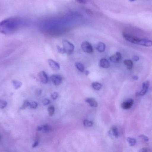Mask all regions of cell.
<instances>
[{
	"label": "cell",
	"mask_w": 152,
	"mask_h": 152,
	"mask_svg": "<svg viewBox=\"0 0 152 152\" xmlns=\"http://www.w3.org/2000/svg\"><path fill=\"white\" fill-rule=\"evenodd\" d=\"M28 24V21L22 17H10L0 21V33L7 35H12L27 26Z\"/></svg>",
	"instance_id": "cell-1"
},
{
	"label": "cell",
	"mask_w": 152,
	"mask_h": 152,
	"mask_svg": "<svg viewBox=\"0 0 152 152\" xmlns=\"http://www.w3.org/2000/svg\"><path fill=\"white\" fill-rule=\"evenodd\" d=\"M122 35L124 39L132 43L147 47L152 46V41L149 39L138 38L126 33H123Z\"/></svg>",
	"instance_id": "cell-2"
},
{
	"label": "cell",
	"mask_w": 152,
	"mask_h": 152,
	"mask_svg": "<svg viewBox=\"0 0 152 152\" xmlns=\"http://www.w3.org/2000/svg\"><path fill=\"white\" fill-rule=\"evenodd\" d=\"M62 43L65 53L68 55L72 54L75 50V46L74 44L67 40H63Z\"/></svg>",
	"instance_id": "cell-3"
},
{
	"label": "cell",
	"mask_w": 152,
	"mask_h": 152,
	"mask_svg": "<svg viewBox=\"0 0 152 152\" xmlns=\"http://www.w3.org/2000/svg\"><path fill=\"white\" fill-rule=\"evenodd\" d=\"M81 47L82 50L87 53L92 54L94 52L93 46L90 43L87 41H85L82 43Z\"/></svg>",
	"instance_id": "cell-4"
},
{
	"label": "cell",
	"mask_w": 152,
	"mask_h": 152,
	"mask_svg": "<svg viewBox=\"0 0 152 152\" xmlns=\"http://www.w3.org/2000/svg\"><path fill=\"white\" fill-rule=\"evenodd\" d=\"M50 79L53 84L56 86L60 85L62 83V77L58 75H53L51 76Z\"/></svg>",
	"instance_id": "cell-5"
},
{
	"label": "cell",
	"mask_w": 152,
	"mask_h": 152,
	"mask_svg": "<svg viewBox=\"0 0 152 152\" xmlns=\"http://www.w3.org/2000/svg\"><path fill=\"white\" fill-rule=\"evenodd\" d=\"M150 86V82L148 81L144 82L142 84V90L138 93V95L139 96H143L147 93L148 88Z\"/></svg>",
	"instance_id": "cell-6"
},
{
	"label": "cell",
	"mask_w": 152,
	"mask_h": 152,
	"mask_svg": "<svg viewBox=\"0 0 152 152\" xmlns=\"http://www.w3.org/2000/svg\"><path fill=\"white\" fill-rule=\"evenodd\" d=\"M134 101L132 99L127 100L126 101L123 102L121 104V107L124 109H130L134 104Z\"/></svg>",
	"instance_id": "cell-7"
},
{
	"label": "cell",
	"mask_w": 152,
	"mask_h": 152,
	"mask_svg": "<svg viewBox=\"0 0 152 152\" xmlns=\"http://www.w3.org/2000/svg\"><path fill=\"white\" fill-rule=\"evenodd\" d=\"M38 76L42 84H46L48 83V81H49V78H48L47 74L45 71H42L39 72L38 74Z\"/></svg>",
	"instance_id": "cell-8"
},
{
	"label": "cell",
	"mask_w": 152,
	"mask_h": 152,
	"mask_svg": "<svg viewBox=\"0 0 152 152\" xmlns=\"http://www.w3.org/2000/svg\"><path fill=\"white\" fill-rule=\"evenodd\" d=\"M48 63L51 68L54 70H59L60 68V66L58 62L52 59H49L48 60Z\"/></svg>",
	"instance_id": "cell-9"
},
{
	"label": "cell",
	"mask_w": 152,
	"mask_h": 152,
	"mask_svg": "<svg viewBox=\"0 0 152 152\" xmlns=\"http://www.w3.org/2000/svg\"><path fill=\"white\" fill-rule=\"evenodd\" d=\"M121 59V54L120 52H117L115 54L111 56L110 58V60L113 62L117 63L120 62Z\"/></svg>",
	"instance_id": "cell-10"
},
{
	"label": "cell",
	"mask_w": 152,
	"mask_h": 152,
	"mask_svg": "<svg viewBox=\"0 0 152 152\" xmlns=\"http://www.w3.org/2000/svg\"><path fill=\"white\" fill-rule=\"evenodd\" d=\"M85 101L89 104L91 107L96 108L98 106V104L94 98H86L85 99Z\"/></svg>",
	"instance_id": "cell-11"
},
{
	"label": "cell",
	"mask_w": 152,
	"mask_h": 152,
	"mask_svg": "<svg viewBox=\"0 0 152 152\" xmlns=\"http://www.w3.org/2000/svg\"><path fill=\"white\" fill-rule=\"evenodd\" d=\"M100 67L103 68H108L110 67V63L109 61L105 59H102L99 62Z\"/></svg>",
	"instance_id": "cell-12"
},
{
	"label": "cell",
	"mask_w": 152,
	"mask_h": 152,
	"mask_svg": "<svg viewBox=\"0 0 152 152\" xmlns=\"http://www.w3.org/2000/svg\"><path fill=\"white\" fill-rule=\"evenodd\" d=\"M105 49V45L104 43L102 42H99L97 44L96 46V50L100 52H103L104 51Z\"/></svg>",
	"instance_id": "cell-13"
},
{
	"label": "cell",
	"mask_w": 152,
	"mask_h": 152,
	"mask_svg": "<svg viewBox=\"0 0 152 152\" xmlns=\"http://www.w3.org/2000/svg\"><path fill=\"white\" fill-rule=\"evenodd\" d=\"M124 64L126 66L127 68L129 70H132L134 67L133 61L131 60L126 59L124 60Z\"/></svg>",
	"instance_id": "cell-14"
},
{
	"label": "cell",
	"mask_w": 152,
	"mask_h": 152,
	"mask_svg": "<svg viewBox=\"0 0 152 152\" xmlns=\"http://www.w3.org/2000/svg\"><path fill=\"white\" fill-rule=\"evenodd\" d=\"M42 131L44 133H49L51 132L52 130V128L50 126L48 125H45L44 126H42Z\"/></svg>",
	"instance_id": "cell-15"
},
{
	"label": "cell",
	"mask_w": 152,
	"mask_h": 152,
	"mask_svg": "<svg viewBox=\"0 0 152 152\" xmlns=\"http://www.w3.org/2000/svg\"><path fill=\"white\" fill-rule=\"evenodd\" d=\"M92 86L94 89L98 91L102 88V84L98 82H94V83H92Z\"/></svg>",
	"instance_id": "cell-16"
},
{
	"label": "cell",
	"mask_w": 152,
	"mask_h": 152,
	"mask_svg": "<svg viewBox=\"0 0 152 152\" xmlns=\"http://www.w3.org/2000/svg\"><path fill=\"white\" fill-rule=\"evenodd\" d=\"M127 141L128 142L129 146H134L136 144L137 141L135 139L131 137H128L127 138Z\"/></svg>",
	"instance_id": "cell-17"
},
{
	"label": "cell",
	"mask_w": 152,
	"mask_h": 152,
	"mask_svg": "<svg viewBox=\"0 0 152 152\" xmlns=\"http://www.w3.org/2000/svg\"><path fill=\"white\" fill-rule=\"evenodd\" d=\"M75 66L81 72H84L85 71V68L84 65L80 62H76Z\"/></svg>",
	"instance_id": "cell-18"
},
{
	"label": "cell",
	"mask_w": 152,
	"mask_h": 152,
	"mask_svg": "<svg viewBox=\"0 0 152 152\" xmlns=\"http://www.w3.org/2000/svg\"><path fill=\"white\" fill-rule=\"evenodd\" d=\"M12 83L13 87L16 89H18L22 85V83L17 80H13L12 81Z\"/></svg>",
	"instance_id": "cell-19"
},
{
	"label": "cell",
	"mask_w": 152,
	"mask_h": 152,
	"mask_svg": "<svg viewBox=\"0 0 152 152\" xmlns=\"http://www.w3.org/2000/svg\"><path fill=\"white\" fill-rule=\"evenodd\" d=\"M111 130L113 135L116 137H118L119 134L117 128L116 126H113L111 128Z\"/></svg>",
	"instance_id": "cell-20"
},
{
	"label": "cell",
	"mask_w": 152,
	"mask_h": 152,
	"mask_svg": "<svg viewBox=\"0 0 152 152\" xmlns=\"http://www.w3.org/2000/svg\"><path fill=\"white\" fill-rule=\"evenodd\" d=\"M83 124H84L85 126L87 127H91L93 126V123L92 121L87 120H84V122H83Z\"/></svg>",
	"instance_id": "cell-21"
},
{
	"label": "cell",
	"mask_w": 152,
	"mask_h": 152,
	"mask_svg": "<svg viewBox=\"0 0 152 152\" xmlns=\"http://www.w3.org/2000/svg\"><path fill=\"white\" fill-rule=\"evenodd\" d=\"M48 110L49 115L50 116H52L54 114L55 109L53 106H50L48 108Z\"/></svg>",
	"instance_id": "cell-22"
},
{
	"label": "cell",
	"mask_w": 152,
	"mask_h": 152,
	"mask_svg": "<svg viewBox=\"0 0 152 152\" xmlns=\"http://www.w3.org/2000/svg\"><path fill=\"white\" fill-rule=\"evenodd\" d=\"M30 103V102H29L28 101H25L20 109H25L27 107L29 106Z\"/></svg>",
	"instance_id": "cell-23"
},
{
	"label": "cell",
	"mask_w": 152,
	"mask_h": 152,
	"mask_svg": "<svg viewBox=\"0 0 152 152\" xmlns=\"http://www.w3.org/2000/svg\"><path fill=\"white\" fill-rule=\"evenodd\" d=\"M7 105V103L5 101H0V109H3L6 107Z\"/></svg>",
	"instance_id": "cell-24"
},
{
	"label": "cell",
	"mask_w": 152,
	"mask_h": 152,
	"mask_svg": "<svg viewBox=\"0 0 152 152\" xmlns=\"http://www.w3.org/2000/svg\"><path fill=\"white\" fill-rule=\"evenodd\" d=\"M37 106H38V104H37L36 102L35 101L32 102L30 103V105H29V107L33 109H37Z\"/></svg>",
	"instance_id": "cell-25"
},
{
	"label": "cell",
	"mask_w": 152,
	"mask_h": 152,
	"mask_svg": "<svg viewBox=\"0 0 152 152\" xmlns=\"http://www.w3.org/2000/svg\"><path fill=\"white\" fill-rule=\"evenodd\" d=\"M50 100H48V99H44V100H43L42 101L43 105L44 106H46V105H49L50 104Z\"/></svg>",
	"instance_id": "cell-26"
},
{
	"label": "cell",
	"mask_w": 152,
	"mask_h": 152,
	"mask_svg": "<svg viewBox=\"0 0 152 152\" xmlns=\"http://www.w3.org/2000/svg\"><path fill=\"white\" fill-rule=\"evenodd\" d=\"M57 49H58V51L61 54H65L66 53H65V50H64V48H61V47H60L59 46H57Z\"/></svg>",
	"instance_id": "cell-27"
},
{
	"label": "cell",
	"mask_w": 152,
	"mask_h": 152,
	"mask_svg": "<svg viewBox=\"0 0 152 152\" xmlns=\"http://www.w3.org/2000/svg\"><path fill=\"white\" fill-rule=\"evenodd\" d=\"M139 137H140V138H141V139H142V140H143L144 141H145V142H149V138H148V137H147V136H146L143 135H140V136H139Z\"/></svg>",
	"instance_id": "cell-28"
},
{
	"label": "cell",
	"mask_w": 152,
	"mask_h": 152,
	"mask_svg": "<svg viewBox=\"0 0 152 152\" xmlns=\"http://www.w3.org/2000/svg\"><path fill=\"white\" fill-rule=\"evenodd\" d=\"M58 93L55 92L53 93L51 95V97L53 100H55L58 98Z\"/></svg>",
	"instance_id": "cell-29"
},
{
	"label": "cell",
	"mask_w": 152,
	"mask_h": 152,
	"mask_svg": "<svg viewBox=\"0 0 152 152\" xmlns=\"http://www.w3.org/2000/svg\"><path fill=\"white\" fill-rule=\"evenodd\" d=\"M41 93H42V90L40 89H37L35 92L36 95H37V96H39V95L41 94Z\"/></svg>",
	"instance_id": "cell-30"
},
{
	"label": "cell",
	"mask_w": 152,
	"mask_h": 152,
	"mask_svg": "<svg viewBox=\"0 0 152 152\" xmlns=\"http://www.w3.org/2000/svg\"><path fill=\"white\" fill-rule=\"evenodd\" d=\"M139 151L141 152H147L150 151V150L148 148H143L141 149Z\"/></svg>",
	"instance_id": "cell-31"
},
{
	"label": "cell",
	"mask_w": 152,
	"mask_h": 152,
	"mask_svg": "<svg viewBox=\"0 0 152 152\" xmlns=\"http://www.w3.org/2000/svg\"><path fill=\"white\" fill-rule=\"evenodd\" d=\"M75 1L81 4H85L86 2V0H75Z\"/></svg>",
	"instance_id": "cell-32"
},
{
	"label": "cell",
	"mask_w": 152,
	"mask_h": 152,
	"mask_svg": "<svg viewBox=\"0 0 152 152\" xmlns=\"http://www.w3.org/2000/svg\"><path fill=\"white\" fill-rule=\"evenodd\" d=\"M38 142L37 141H36L34 143V144L33 145V148H35V147H37L38 145Z\"/></svg>",
	"instance_id": "cell-33"
},
{
	"label": "cell",
	"mask_w": 152,
	"mask_h": 152,
	"mask_svg": "<svg viewBox=\"0 0 152 152\" xmlns=\"http://www.w3.org/2000/svg\"><path fill=\"white\" fill-rule=\"evenodd\" d=\"M133 59H134V60L135 61L137 62L139 60V57H138L137 56H134V58H133Z\"/></svg>",
	"instance_id": "cell-34"
},
{
	"label": "cell",
	"mask_w": 152,
	"mask_h": 152,
	"mask_svg": "<svg viewBox=\"0 0 152 152\" xmlns=\"http://www.w3.org/2000/svg\"><path fill=\"white\" fill-rule=\"evenodd\" d=\"M132 78H133V79H134V80H137V79H138V77L136 76H133L132 77Z\"/></svg>",
	"instance_id": "cell-35"
},
{
	"label": "cell",
	"mask_w": 152,
	"mask_h": 152,
	"mask_svg": "<svg viewBox=\"0 0 152 152\" xmlns=\"http://www.w3.org/2000/svg\"><path fill=\"white\" fill-rule=\"evenodd\" d=\"M84 72L85 73V75H86V76H88L89 73V71L87 70H86V71H84Z\"/></svg>",
	"instance_id": "cell-36"
},
{
	"label": "cell",
	"mask_w": 152,
	"mask_h": 152,
	"mask_svg": "<svg viewBox=\"0 0 152 152\" xmlns=\"http://www.w3.org/2000/svg\"><path fill=\"white\" fill-rule=\"evenodd\" d=\"M130 1H136V0H129Z\"/></svg>",
	"instance_id": "cell-37"
},
{
	"label": "cell",
	"mask_w": 152,
	"mask_h": 152,
	"mask_svg": "<svg viewBox=\"0 0 152 152\" xmlns=\"http://www.w3.org/2000/svg\"><path fill=\"white\" fill-rule=\"evenodd\" d=\"M0 139H1V136H0Z\"/></svg>",
	"instance_id": "cell-38"
}]
</instances>
